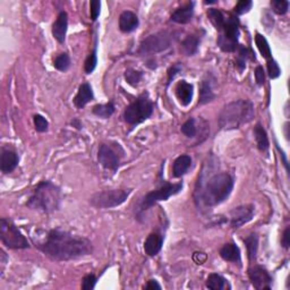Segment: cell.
<instances>
[{"label": "cell", "mask_w": 290, "mask_h": 290, "mask_svg": "<svg viewBox=\"0 0 290 290\" xmlns=\"http://www.w3.org/2000/svg\"><path fill=\"white\" fill-rule=\"evenodd\" d=\"M144 289H149V290L161 289V286L159 283H158L157 280H150V281H147V283L144 286Z\"/></svg>", "instance_id": "obj_46"}, {"label": "cell", "mask_w": 290, "mask_h": 290, "mask_svg": "<svg viewBox=\"0 0 290 290\" xmlns=\"http://www.w3.org/2000/svg\"><path fill=\"white\" fill-rule=\"evenodd\" d=\"M254 105L249 100H236L226 104L219 115L221 129H237L254 118Z\"/></svg>", "instance_id": "obj_4"}, {"label": "cell", "mask_w": 290, "mask_h": 290, "mask_svg": "<svg viewBox=\"0 0 290 290\" xmlns=\"http://www.w3.org/2000/svg\"><path fill=\"white\" fill-rule=\"evenodd\" d=\"M255 81L258 85H263L265 82V72L262 66H257L255 68Z\"/></svg>", "instance_id": "obj_43"}, {"label": "cell", "mask_w": 290, "mask_h": 290, "mask_svg": "<svg viewBox=\"0 0 290 290\" xmlns=\"http://www.w3.org/2000/svg\"><path fill=\"white\" fill-rule=\"evenodd\" d=\"M100 9H101V3L99 0H92L90 4V13H91L92 20H97L100 15Z\"/></svg>", "instance_id": "obj_41"}, {"label": "cell", "mask_w": 290, "mask_h": 290, "mask_svg": "<svg viewBox=\"0 0 290 290\" xmlns=\"http://www.w3.org/2000/svg\"><path fill=\"white\" fill-rule=\"evenodd\" d=\"M183 189V183L178 184H171V183H165L161 187L154 189L150 193H147L145 196L141 199L139 205H137V215H141L144 213L145 211L151 209L153 205L159 203L161 201H167L168 198L173 196V195L178 194Z\"/></svg>", "instance_id": "obj_6"}, {"label": "cell", "mask_w": 290, "mask_h": 290, "mask_svg": "<svg viewBox=\"0 0 290 290\" xmlns=\"http://www.w3.org/2000/svg\"><path fill=\"white\" fill-rule=\"evenodd\" d=\"M60 188L49 181L38 184L26 202V207L36 212L49 214L59 209Z\"/></svg>", "instance_id": "obj_3"}, {"label": "cell", "mask_w": 290, "mask_h": 290, "mask_svg": "<svg viewBox=\"0 0 290 290\" xmlns=\"http://www.w3.org/2000/svg\"><path fill=\"white\" fill-rule=\"evenodd\" d=\"M19 158L17 153L13 150L3 149L2 155H0V169L3 173L13 172L18 166Z\"/></svg>", "instance_id": "obj_14"}, {"label": "cell", "mask_w": 290, "mask_h": 290, "mask_svg": "<svg viewBox=\"0 0 290 290\" xmlns=\"http://www.w3.org/2000/svg\"><path fill=\"white\" fill-rule=\"evenodd\" d=\"M208 255L203 252H195L193 254V261L196 263V264H203V263L207 262Z\"/></svg>", "instance_id": "obj_44"}, {"label": "cell", "mask_w": 290, "mask_h": 290, "mask_svg": "<svg viewBox=\"0 0 290 290\" xmlns=\"http://www.w3.org/2000/svg\"><path fill=\"white\" fill-rule=\"evenodd\" d=\"M153 114V103L146 93L136 98L124 111V119L127 124L135 126L149 119Z\"/></svg>", "instance_id": "obj_5"}, {"label": "cell", "mask_w": 290, "mask_h": 290, "mask_svg": "<svg viewBox=\"0 0 290 290\" xmlns=\"http://www.w3.org/2000/svg\"><path fill=\"white\" fill-rule=\"evenodd\" d=\"M250 280L255 289H271L272 277L263 266L254 265L249 270Z\"/></svg>", "instance_id": "obj_12"}, {"label": "cell", "mask_w": 290, "mask_h": 290, "mask_svg": "<svg viewBox=\"0 0 290 290\" xmlns=\"http://www.w3.org/2000/svg\"><path fill=\"white\" fill-rule=\"evenodd\" d=\"M142 77H143V73L133 70V68H129L125 72V80L131 86H136L142 80Z\"/></svg>", "instance_id": "obj_33"}, {"label": "cell", "mask_w": 290, "mask_h": 290, "mask_svg": "<svg viewBox=\"0 0 290 290\" xmlns=\"http://www.w3.org/2000/svg\"><path fill=\"white\" fill-rule=\"evenodd\" d=\"M33 121H34V127L36 131H39V133H44V131L48 130L49 123H48V120L43 117V116L35 115L33 117Z\"/></svg>", "instance_id": "obj_37"}, {"label": "cell", "mask_w": 290, "mask_h": 290, "mask_svg": "<svg viewBox=\"0 0 290 290\" xmlns=\"http://www.w3.org/2000/svg\"><path fill=\"white\" fill-rule=\"evenodd\" d=\"M254 135L257 143L258 150L261 152H265L269 149V137L266 134V130L261 124H257L254 127Z\"/></svg>", "instance_id": "obj_25"}, {"label": "cell", "mask_w": 290, "mask_h": 290, "mask_svg": "<svg viewBox=\"0 0 290 290\" xmlns=\"http://www.w3.org/2000/svg\"><path fill=\"white\" fill-rule=\"evenodd\" d=\"M220 256L227 262L238 263V264L241 262L240 250L234 242H228V244L224 245L222 249L220 250Z\"/></svg>", "instance_id": "obj_22"}, {"label": "cell", "mask_w": 290, "mask_h": 290, "mask_svg": "<svg viewBox=\"0 0 290 290\" xmlns=\"http://www.w3.org/2000/svg\"><path fill=\"white\" fill-rule=\"evenodd\" d=\"M270 4L273 12L277 13L278 15H284L288 12L289 3L286 2V0H272Z\"/></svg>", "instance_id": "obj_36"}, {"label": "cell", "mask_w": 290, "mask_h": 290, "mask_svg": "<svg viewBox=\"0 0 290 290\" xmlns=\"http://www.w3.org/2000/svg\"><path fill=\"white\" fill-rule=\"evenodd\" d=\"M213 82H214V78L212 77L211 74H208V75L202 80L201 86H199L198 104L209 103L211 101H213V100L215 99V94L213 92Z\"/></svg>", "instance_id": "obj_15"}, {"label": "cell", "mask_w": 290, "mask_h": 290, "mask_svg": "<svg viewBox=\"0 0 290 290\" xmlns=\"http://www.w3.org/2000/svg\"><path fill=\"white\" fill-rule=\"evenodd\" d=\"M139 18H137L136 14L129 10L121 13L119 16V29L121 32L124 33H130L139 28Z\"/></svg>", "instance_id": "obj_17"}, {"label": "cell", "mask_w": 290, "mask_h": 290, "mask_svg": "<svg viewBox=\"0 0 290 290\" xmlns=\"http://www.w3.org/2000/svg\"><path fill=\"white\" fill-rule=\"evenodd\" d=\"M94 98L93 90L88 83H83L82 85L78 87V92L76 97L74 98V104L78 109H83L85 105L91 102Z\"/></svg>", "instance_id": "obj_19"}, {"label": "cell", "mask_w": 290, "mask_h": 290, "mask_svg": "<svg viewBox=\"0 0 290 290\" xmlns=\"http://www.w3.org/2000/svg\"><path fill=\"white\" fill-rule=\"evenodd\" d=\"M289 228H287L286 230H284V233L282 235V239H281V245L284 247V249H289V244H290V241H289Z\"/></svg>", "instance_id": "obj_45"}, {"label": "cell", "mask_w": 290, "mask_h": 290, "mask_svg": "<svg viewBox=\"0 0 290 290\" xmlns=\"http://www.w3.org/2000/svg\"><path fill=\"white\" fill-rule=\"evenodd\" d=\"M97 283V277L94 274H86L82 280V289L91 290L94 289Z\"/></svg>", "instance_id": "obj_40"}, {"label": "cell", "mask_w": 290, "mask_h": 290, "mask_svg": "<svg viewBox=\"0 0 290 290\" xmlns=\"http://www.w3.org/2000/svg\"><path fill=\"white\" fill-rule=\"evenodd\" d=\"M207 287L212 290H222L226 287V279L218 273H211L207 279Z\"/></svg>", "instance_id": "obj_30"}, {"label": "cell", "mask_w": 290, "mask_h": 290, "mask_svg": "<svg viewBox=\"0 0 290 290\" xmlns=\"http://www.w3.org/2000/svg\"><path fill=\"white\" fill-rule=\"evenodd\" d=\"M253 3L251 0H240V2L237 3V5L235 6V13L237 15H244L250 12Z\"/></svg>", "instance_id": "obj_39"}, {"label": "cell", "mask_w": 290, "mask_h": 290, "mask_svg": "<svg viewBox=\"0 0 290 290\" xmlns=\"http://www.w3.org/2000/svg\"><path fill=\"white\" fill-rule=\"evenodd\" d=\"M194 87L186 81H181L176 86V96L183 105H188L192 102Z\"/></svg>", "instance_id": "obj_21"}, {"label": "cell", "mask_w": 290, "mask_h": 290, "mask_svg": "<svg viewBox=\"0 0 290 290\" xmlns=\"http://www.w3.org/2000/svg\"><path fill=\"white\" fill-rule=\"evenodd\" d=\"M237 50H238V56H237L236 58V67L238 68V71L239 72H242L245 70V67H246V61H247V58H249V49L246 48L245 46H238V48H237Z\"/></svg>", "instance_id": "obj_32"}, {"label": "cell", "mask_w": 290, "mask_h": 290, "mask_svg": "<svg viewBox=\"0 0 290 290\" xmlns=\"http://www.w3.org/2000/svg\"><path fill=\"white\" fill-rule=\"evenodd\" d=\"M163 236L158 234V233H152L149 236L144 242V252L145 254L149 256H155L159 254V252L162 249L163 245Z\"/></svg>", "instance_id": "obj_18"}, {"label": "cell", "mask_w": 290, "mask_h": 290, "mask_svg": "<svg viewBox=\"0 0 290 290\" xmlns=\"http://www.w3.org/2000/svg\"><path fill=\"white\" fill-rule=\"evenodd\" d=\"M254 217V207L252 204L240 205V207L235 208L230 212V226L231 228L238 229L241 226L246 225L247 222Z\"/></svg>", "instance_id": "obj_11"}, {"label": "cell", "mask_w": 290, "mask_h": 290, "mask_svg": "<svg viewBox=\"0 0 290 290\" xmlns=\"http://www.w3.org/2000/svg\"><path fill=\"white\" fill-rule=\"evenodd\" d=\"M199 42H201V35L199 34H192L188 35L187 38L182 42L181 50L184 55L193 56L197 52Z\"/></svg>", "instance_id": "obj_24"}, {"label": "cell", "mask_w": 290, "mask_h": 290, "mask_svg": "<svg viewBox=\"0 0 290 290\" xmlns=\"http://www.w3.org/2000/svg\"><path fill=\"white\" fill-rule=\"evenodd\" d=\"M208 17L210 18L211 23L214 25V28L221 32V31H222L224 25H225V20H226L224 14L221 13L219 9L210 8L208 10Z\"/></svg>", "instance_id": "obj_29"}, {"label": "cell", "mask_w": 290, "mask_h": 290, "mask_svg": "<svg viewBox=\"0 0 290 290\" xmlns=\"http://www.w3.org/2000/svg\"><path fill=\"white\" fill-rule=\"evenodd\" d=\"M98 64V57H97V50L94 49L91 54L88 55V57L86 58L85 64H84V71H85L86 74H91L93 73V71L96 70Z\"/></svg>", "instance_id": "obj_35"}, {"label": "cell", "mask_w": 290, "mask_h": 290, "mask_svg": "<svg viewBox=\"0 0 290 290\" xmlns=\"http://www.w3.org/2000/svg\"><path fill=\"white\" fill-rule=\"evenodd\" d=\"M182 66L179 65V64H176V65H173L172 67L169 68V71H168V85L172 82L173 78H175L179 73L182 72Z\"/></svg>", "instance_id": "obj_42"}, {"label": "cell", "mask_w": 290, "mask_h": 290, "mask_svg": "<svg viewBox=\"0 0 290 290\" xmlns=\"http://www.w3.org/2000/svg\"><path fill=\"white\" fill-rule=\"evenodd\" d=\"M171 44V36L168 32H158L149 35L142 41L140 46L141 55H153L159 54L169 48Z\"/></svg>", "instance_id": "obj_10"}, {"label": "cell", "mask_w": 290, "mask_h": 290, "mask_svg": "<svg viewBox=\"0 0 290 290\" xmlns=\"http://www.w3.org/2000/svg\"><path fill=\"white\" fill-rule=\"evenodd\" d=\"M194 15V3H189L185 6L176 9L172 13L170 19L178 24H187L192 20Z\"/></svg>", "instance_id": "obj_20"}, {"label": "cell", "mask_w": 290, "mask_h": 290, "mask_svg": "<svg viewBox=\"0 0 290 290\" xmlns=\"http://www.w3.org/2000/svg\"><path fill=\"white\" fill-rule=\"evenodd\" d=\"M99 163L105 169L116 171L119 167V159L116 152L107 144H101L98 153Z\"/></svg>", "instance_id": "obj_13"}, {"label": "cell", "mask_w": 290, "mask_h": 290, "mask_svg": "<svg viewBox=\"0 0 290 290\" xmlns=\"http://www.w3.org/2000/svg\"><path fill=\"white\" fill-rule=\"evenodd\" d=\"M92 113L100 118L108 119L111 117L115 113V104L111 101L105 104H97L93 107Z\"/></svg>", "instance_id": "obj_26"}, {"label": "cell", "mask_w": 290, "mask_h": 290, "mask_svg": "<svg viewBox=\"0 0 290 290\" xmlns=\"http://www.w3.org/2000/svg\"><path fill=\"white\" fill-rule=\"evenodd\" d=\"M267 73H269V76H270L272 80H274V78H278L281 74V70H280V67H279L278 62L276 60H273L272 58L267 60Z\"/></svg>", "instance_id": "obj_38"}, {"label": "cell", "mask_w": 290, "mask_h": 290, "mask_svg": "<svg viewBox=\"0 0 290 290\" xmlns=\"http://www.w3.org/2000/svg\"><path fill=\"white\" fill-rule=\"evenodd\" d=\"M68 29V15L66 12H61L56 19V22L52 24V35L59 42L64 43L66 39V33Z\"/></svg>", "instance_id": "obj_16"}, {"label": "cell", "mask_w": 290, "mask_h": 290, "mask_svg": "<svg viewBox=\"0 0 290 290\" xmlns=\"http://www.w3.org/2000/svg\"><path fill=\"white\" fill-rule=\"evenodd\" d=\"M205 182L198 179L195 197L196 202H201L205 208H213L225 202L234 188V178L228 172H219L205 177Z\"/></svg>", "instance_id": "obj_2"}, {"label": "cell", "mask_w": 290, "mask_h": 290, "mask_svg": "<svg viewBox=\"0 0 290 290\" xmlns=\"http://www.w3.org/2000/svg\"><path fill=\"white\" fill-rule=\"evenodd\" d=\"M54 66L56 67V70L60 72H66L68 71V68L71 67V58L67 54H60L58 56L55 61Z\"/></svg>", "instance_id": "obj_34"}, {"label": "cell", "mask_w": 290, "mask_h": 290, "mask_svg": "<svg viewBox=\"0 0 290 290\" xmlns=\"http://www.w3.org/2000/svg\"><path fill=\"white\" fill-rule=\"evenodd\" d=\"M35 246L52 261H71L92 254V242L60 228L51 229L35 241Z\"/></svg>", "instance_id": "obj_1"}, {"label": "cell", "mask_w": 290, "mask_h": 290, "mask_svg": "<svg viewBox=\"0 0 290 290\" xmlns=\"http://www.w3.org/2000/svg\"><path fill=\"white\" fill-rule=\"evenodd\" d=\"M192 166V158L187 154L178 157L172 165V175L175 178H179L185 175Z\"/></svg>", "instance_id": "obj_23"}, {"label": "cell", "mask_w": 290, "mask_h": 290, "mask_svg": "<svg viewBox=\"0 0 290 290\" xmlns=\"http://www.w3.org/2000/svg\"><path fill=\"white\" fill-rule=\"evenodd\" d=\"M244 242L247 250V254H249L250 261L255 260L256 254H257V249H258V237L256 234H251L244 238Z\"/></svg>", "instance_id": "obj_27"}, {"label": "cell", "mask_w": 290, "mask_h": 290, "mask_svg": "<svg viewBox=\"0 0 290 290\" xmlns=\"http://www.w3.org/2000/svg\"><path fill=\"white\" fill-rule=\"evenodd\" d=\"M72 125H74V126H75V127H76L77 129H81V127H82V125H81V123H80V121H78L77 119H74V120L72 121Z\"/></svg>", "instance_id": "obj_47"}, {"label": "cell", "mask_w": 290, "mask_h": 290, "mask_svg": "<svg viewBox=\"0 0 290 290\" xmlns=\"http://www.w3.org/2000/svg\"><path fill=\"white\" fill-rule=\"evenodd\" d=\"M131 193V189H110L94 194L90 202L94 208L111 209L123 204Z\"/></svg>", "instance_id": "obj_8"}, {"label": "cell", "mask_w": 290, "mask_h": 290, "mask_svg": "<svg viewBox=\"0 0 290 290\" xmlns=\"http://www.w3.org/2000/svg\"><path fill=\"white\" fill-rule=\"evenodd\" d=\"M0 238L3 244L10 250L30 249L29 240L9 219L0 220Z\"/></svg>", "instance_id": "obj_7"}, {"label": "cell", "mask_w": 290, "mask_h": 290, "mask_svg": "<svg viewBox=\"0 0 290 290\" xmlns=\"http://www.w3.org/2000/svg\"><path fill=\"white\" fill-rule=\"evenodd\" d=\"M222 34L219 35L217 43L225 52H234L238 48L239 20L236 16H229L225 20Z\"/></svg>", "instance_id": "obj_9"}, {"label": "cell", "mask_w": 290, "mask_h": 290, "mask_svg": "<svg viewBox=\"0 0 290 290\" xmlns=\"http://www.w3.org/2000/svg\"><path fill=\"white\" fill-rule=\"evenodd\" d=\"M255 43L257 46L258 51L261 52V55L263 58H265L266 60L271 59L272 58V52H271V48L269 46L266 39L260 33H256L255 35Z\"/></svg>", "instance_id": "obj_28"}, {"label": "cell", "mask_w": 290, "mask_h": 290, "mask_svg": "<svg viewBox=\"0 0 290 290\" xmlns=\"http://www.w3.org/2000/svg\"><path fill=\"white\" fill-rule=\"evenodd\" d=\"M182 133L184 135H186L189 139H193L197 135L198 133V128H197V124H196V119L195 118H189L187 121L183 124L182 126Z\"/></svg>", "instance_id": "obj_31"}]
</instances>
